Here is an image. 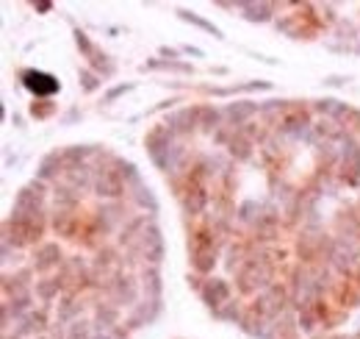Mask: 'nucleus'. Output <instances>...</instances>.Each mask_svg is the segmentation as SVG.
I'll list each match as a JSON object with an SVG mask.
<instances>
[{"label":"nucleus","instance_id":"obj_1","mask_svg":"<svg viewBox=\"0 0 360 339\" xmlns=\"http://www.w3.org/2000/svg\"><path fill=\"white\" fill-rule=\"evenodd\" d=\"M19 81H22V86L39 100H50L56 92H61V84H58L56 75L42 72V70H22L19 72Z\"/></svg>","mask_w":360,"mask_h":339},{"label":"nucleus","instance_id":"obj_2","mask_svg":"<svg viewBox=\"0 0 360 339\" xmlns=\"http://www.w3.org/2000/svg\"><path fill=\"white\" fill-rule=\"evenodd\" d=\"M144 145H147V153L153 156V162L161 170H169V153H172V148H175L172 145V131H169L167 125H158V128H153L147 134Z\"/></svg>","mask_w":360,"mask_h":339},{"label":"nucleus","instance_id":"obj_3","mask_svg":"<svg viewBox=\"0 0 360 339\" xmlns=\"http://www.w3.org/2000/svg\"><path fill=\"white\" fill-rule=\"evenodd\" d=\"M238 281H241V292H255V289L266 287L269 289V281H271V270L266 267L264 261H247L244 270L238 273Z\"/></svg>","mask_w":360,"mask_h":339},{"label":"nucleus","instance_id":"obj_4","mask_svg":"<svg viewBox=\"0 0 360 339\" xmlns=\"http://www.w3.org/2000/svg\"><path fill=\"white\" fill-rule=\"evenodd\" d=\"M94 192L100 197H119L125 192V183H122V175L119 170H108V167H100L94 178Z\"/></svg>","mask_w":360,"mask_h":339},{"label":"nucleus","instance_id":"obj_5","mask_svg":"<svg viewBox=\"0 0 360 339\" xmlns=\"http://www.w3.org/2000/svg\"><path fill=\"white\" fill-rule=\"evenodd\" d=\"M42 197H45V186H42V181H31L25 189H19L17 200H14V211L36 214L39 206H42Z\"/></svg>","mask_w":360,"mask_h":339},{"label":"nucleus","instance_id":"obj_6","mask_svg":"<svg viewBox=\"0 0 360 339\" xmlns=\"http://www.w3.org/2000/svg\"><path fill=\"white\" fill-rule=\"evenodd\" d=\"M194 270L197 273H211L213 264H216V250L213 245L208 242V234H197V242H194Z\"/></svg>","mask_w":360,"mask_h":339},{"label":"nucleus","instance_id":"obj_7","mask_svg":"<svg viewBox=\"0 0 360 339\" xmlns=\"http://www.w3.org/2000/svg\"><path fill=\"white\" fill-rule=\"evenodd\" d=\"M202 300H205L211 309H219V306H227L230 303V287H227V281L222 278H211L205 281V287L199 289Z\"/></svg>","mask_w":360,"mask_h":339},{"label":"nucleus","instance_id":"obj_8","mask_svg":"<svg viewBox=\"0 0 360 339\" xmlns=\"http://www.w3.org/2000/svg\"><path fill=\"white\" fill-rule=\"evenodd\" d=\"M283 289L280 287H269L266 292H261V298H258L255 303V314H261V317H277V314L283 312Z\"/></svg>","mask_w":360,"mask_h":339},{"label":"nucleus","instance_id":"obj_9","mask_svg":"<svg viewBox=\"0 0 360 339\" xmlns=\"http://www.w3.org/2000/svg\"><path fill=\"white\" fill-rule=\"evenodd\" d=\"M144 242V256H147L150 264H161L164 259V239H161V228L158 225H147L142 234Z\"/></svg>","mask_w":360,"mask_h":339},{"label":"nucleus","instance_id":"obj_10","mask_svg":"<svg viewBox=\"0 0 360 339\" xmlns=\"http://www.w3.org/2000/svg\"><path fill=\"white\" fill-rule=\"evenodd\" d=\"M167 125L172 134H188L194 131V125H199V109H180L172 117H167Z\"/></svg>","mask_w":360,"mask_h":339},{"label":"nucleus","instance_id":"obj_11","mask_svg":"<svg viewBox=\"0 0 360 339\" xmlns=\"http://www.w3.org/2000/svg\"><path fill=\"white\" fill-rule=\"evenodd\" d=\"M344 170L349 172L347 181L358 183V178H360V145L355 142L352 137H347V142H344Z\"/></svg>","mask_w":360,"mask_h":339},{"label":"nucleus","instance_id":"obj_12","mask_svg":"<svg viewBox=\"0 0 360 339\" xmlns=\"http://www.w3.org/2000/svg\"><path fill=\"white\" fill-rule=\"evenodd\" d=\"M58 261H61V248H58L56 242H47V245H42V248L36 250V256H33V267H36L39 273H47L50 267H56Z\"/></svg>","mask_w":360,"mask_h":339},{"label":"nucleus","instance_id":"obj_13","mask_svg":"<svg viewBox=\"0 0 360 339\" xmlns=\"http://www.w3.org/2000/svg\"><path fill=\"white\" fill-rule=\"evenodd\" d=\"M255 111H258V106L252 103V100H238V103H230L225 109V117L230 120L233 125H241L247 117H252Z\"/></svg>","mask_w":360,"mask_h":339},{"label":"nucleus","instance_id":"obj_14","mask_svg":"<svg viewBox=\"0 0 360 339\" xmlns=\"http://www.w3.org/2000/svg\"><path fill=\"white\" fill-rule=\"evenodd\" d=\"M238 8L244 11V20H250V22H269L271 20L269 3H238Z\"/></svg>","mask_w":360,"mask_h":339},{"label":"nucleus","instance_id":"obj_15","mask_svg":"<svg viewBox=\"0 0 360 339\" xmlns=\"http://www.w3.org/2000/svg\"><path fill=\"white\" fill-rule=\"evenodd\" d=\"M111 292H114V298H116V303H133L136 300V284H133V278H116L114 284H111Z\"/></svg>","mask_w":360,"mask_h":339},{"label":"nucleus","instance_id":"obj_16","mask_svg":"<svg viewBox=\"0 0 360 339\" xmlns=\"http://www.w3.org/2000/svg\"><path fill=\"white\" fill-rule=\"evenodd\" d=\"M205 203H208V195L202 186H194V189H188V195L183 197V209L188 211V214H199V211L205 209Z\"/></svg>","mask_w":360,"mask_h":339},{"label":"nucleus","instance_id":"obj_17","mask_svg":"<svg viewBox=\"0 0 360 339\" xmlns=\"http://www.w3.org/2000/svg\"><path fill=\"white\" fill-rule=\"evenodd\" d=\"M178 17H180V20H183V22H191V25L202 28V31H205V33H211V36H216V39H225V36H222V31H219V28L213 25V22L202 20L199 14H194V11H186V8H180V11H178Z\"/></svg>","mask_w":360,"mask_h":339},{"label":"nucleus","instance_id":"obj_18","mask_svg":"<svg viewBox=\"0 0 360 339\" xmlns=\"http://www.w3.org/2000/svg\"><path fill=\"white\" fill-rule=\"evenodd\" d=\"M161 289H164V284H161V275H158V270H147L144 273V292H147V298L150 300H161Z\"/></svg>","mask_w":360,"mask_h":339},{"label":"nucleus","instance_id":"obj_19","mask_svg":"<svg viewBox=\"0 0 360 339\" xmlns=\"http://www.w3.org/2000/svg\"><path fill=\"white\" fill-rule=\"evenodd\" d=\"M61 162L64 159L56 156V153H50V156L42 159V167H39V181H47V178H56L58 175V167H61Z\"/></svg>","mask_w":360,"mask_h":339},{"label":"nucleus","instance_id":"obj_20","mask_svg":"<svg viewBox=\"0 0 360 339\" xmlns=\"http://www.w3.org/2000/svg\"><path fill=\"white\" fill-rule=\"evenodd\" d=\"M305 128H308V120H305V114L285 117V123H283V131H285V134H291V137H296V139L305 134Z\"/></svg>","mask_w":360,"mask_h":339},{"label":"nucleus","instance_id":"obj_21","mask_svg":"<svg viewBox=\"0 0 360 339\" xmlns=\"http://www.w3.org/2000/svg\"><path fill=\"white\" fill-rule=\"evenodd\" d=\"M116 167H119V175H122L130 186H136V189L142 186V178H139V170H136V164H130V162H116Z\"/></svg>","mask_w":360,"mask_h":339},{"label":"nucleus","instance_id":"obj_22","mask_svg":"<svg viewBox=\"0 0 360 339\" xmlns=\"http://www.w3.org/2000/svg\"><path fill=\"white\" fill-rule=\"evenodd\" d=\"M89 153H91L89 145H72V148L67 150V153H64L61 159H64V162H70L72 167H78V162H84V159L89 156Z\"/></svg>","mask_w":360,"mask_h":339},{"label":"nucleus","instance_id":"obj_23","mask_svg":"<svg viewBox=\"0 0 360 339\" xmlns=\"http://www.w3.org/2000/svg\"><path fill=\"white\" fill-rule=\"evenodd\" d=\"M142 70H178V72H191V64H183V61H147Z\"/></svg>","mask_w":360,"mask_h":339},{"label":"nucleus","instance_id":"obj_24","mask_svg":"<svg viewBox=\"0 0 360 339\" xmlns=\"http://www.w3.org/2000/svg\"><path fill=\"white\" fill-rule=\"evenodd\" d=\"M136 203H139L142 209L158 211V200H155V195L147 189V186H139V189H136Z\"/></svg>","mask_w":360,"mask_h":339},{"label":"nucleus","instance_id":"obj_25","mask_svg":"<svg viewBox=\"0 0 360 339\" xmlns=\"http://www.w3.org/2000/svg\"><path fill=\"white\" fill-rule=\"evenodd\" d=\"M36 292H39V298L45 300H53L58 295V278H47V281H42V284H36Z\"/></svg>","mask_w":360,"mask_h":339},{"label":"nucleus","instance_id":"obj_26","mask_svg":"<svg viewBox=\"0 0 360 339\" xmlns=\"http://www.w3.org/2000/svg\"><path fill=\"white\" fill-rule=\"evenodd\" d=\"M75 45H78V50L84 53L86 59H94V53H97V47H94V45H91V39H89V36H86V33H84V31H81V28H78V31H75Z\"/></svg>","mask_w":360,"mask_h":339},{"label":"nucleus","instance_id":"obj_27","mask_svg":"<svg viewBox=\"0 0 360 339\" xmlns=\"http://www.w3.org/2000/svg\"><path fill=\"white\" fill-rule=\"evenodd\" d=\"M230 153L236 159H250L252 156V150H250V142H247L244 137H236V139H230Z\"/></svg>","mask_w":360,"mask_h":339},{"label":"nucleus","instance_id":"obj_28","mask_svg":"<svg viewBox=\"0 0 360 339\" xmlns=\"http://www.w3.org/2000/svg\"><path fill=\"white\" fill-rule=\"evenodd\" d=\"M78 81H81V86H84L86 92H94L97 86H100V78H97V72H91V70H78Z\"/></svg>","mask_w":360,"mask_h":339},{"label":"nucleus","instance_id":"obj_29","mask_svg":"<svg viewBox=\"0 0 360 339\" xmlns=\"http://www.w3.org/2000/svg\"><path fill=\"white\" fill-rule=\"evenodd\" d=\"M53 111H56L53 100H39V103L33 100V106H31V114H33L36 120H47V117L53 114Z\"/></svg>","mask_w":360,"mask_h":339},{"label":"nucleus","instance_id":"obj_30","mask_svg":"<svg viewBox=\"0 0 360 339\" xmlns=\"http://www.w3.org/2000/svg\"><path fill=\"white\" fill-rule=\"evenodd\" d=\"M216 123H219V111L208 109V106H199V125L202 128H216Z\"/></svg>","mask_w":360,"mask_h":339},{"label":"nucleus","instance_id":"obj_31","mask_svg":"<svg viewBox=\"0 0 360 339\" xmlns=\"http://www.w3.org/2000/svg\"><path fill=\"white\" fill-rule=\"evenodd\" d=\"M70 181L75 183V186H86V183H89V170H86L84 164L72 167V170H70Z\"/></svg>","mask_w":360,"mask_h":339},{"label":"nucleus","instance_id":"obj_32","mask_svg":"<svg viewBox=\"0 0 360 339\" xmlns=\"http://www.w3.org/2000/svg\"><path fill=\"white\" fill-rule=\"evenodd\" d=\"M130 89H133V84H119V86H111V89L103 95V103H105V106H108V103H114L116 98H122L125 92H130Z\"/></svg>","mask_w":360,"mask_h":339},{"label":"nucleus","instance_id":"obj_33","mask_svg":"<svg viewBox=\"0 0 360 339\" xmlns=\"http://www.w3.org/2000/svg\"><path fill=\"white\" fill-rule=\"evenodd\" d=\"M70 337L72 339H86L89 337V323H86V320H75L70 326Z\"/></svg>","mask_w":360,"mask_h":339},{"label":"nucleus","instance_id":"obj_34","mask_svg":"<svg viewBox=\"0 0 360 339\" xmlns=\"http://www.w3.org/2000/svg\"><path fill=\"white\" fill-rule=\"evenodd\" d=\"M56 231H61V234L70 236V234H72V214H67V211H58V217H56Z\"/></svg>","mask_w":360,"mask_h":339},{"label":"nucleus","instance_id":"obj_35","mask_svg":"<svg viewBox=\"0 0 360 339\" xmlns=\"http://www.w3.org/2000/svg\"><path fill=\"white\" fill-rule=\"evenodd\" d=\"M116 320V309H97V326L103 328V326H111V323H114Z\"/></svg>","mask_w":360,"mask_h":339},{"label":"nucleus","instance_id":"obj_36","mask_svg":"<svg viewBox=\"0 0 360 339\" xmlns=\"http://www.w3.org/2000/svg\"><path fill=\"white\" fill-rule=\"evenodd\" d=\"M216 317H219V320H230V323H236V320H238V306H236V303H227L222 312H216Z\"/></svg>","mask_w":360,"mask_h":339},{"label":"nucleus","instance_id":"obj_37","mask_svg":"<svg viewBox=\"0 0 360 339\" xmlns=\"http://www.w3.org/2000/svg\"><path fill=\"white\" fill-rule=\"evenodd\" d=\"M347 81H349V75H327L322 84H324V86H344Z\"/></svg>","mask_w":360,"mask_h":339},{"label":"nucleus","instance_id":"obj_38","mask_svg":"<svg viewBox=\"0 0 360 339\" xmlns=\"http://www.w3.org/2000/svg\"><path fill=\"white\" fill-rule=\"evenodd\" d=\"M283 103H285V100H266V103L261 106V111H266V114H269V111H277V109H283Z\"/></svg>","mask_w":360,"mask_h":339},{"label":"nucleus","instance_id":"obj_39","mask_svg":"<svg viewBox=\"0 0 360 339\" xmlns=\"http://www.w3.org/2000/svg\"><path fill=\"white\" fill-rule=\"evenodd\" d=\"M252 209H255V203H252V200L244 203V206H241V214H238V217H241V220H250V217H252L250 211H252Z\"/></svg>","mask_w":360,"mask_h":339},{"label":"nucleus","instance_id":"obj_40","mask_svg":"<svg viewBox=\"0 0 360 339\" xmlns=\"http://www.w3.org/2000/svg\"><path fill=\"white\" fill-rule=\"evenodd\" d=\"M33 8H36V11H50L53 3H47V0H36V3H33Z\"/></svg>","mask_w":360,"mask_h":339},{"label":"nucleus","instance_id":"obj_41","mask_svg":"<svg viewBox=\"0 0 360 339\" xmlns=\"http://www.w3.org/2000/svg\"><path fill=\"white\" fill-rule=\"evenodd\" d=\"M183 53H188V56H202V50H199V47H191V45L183 47Z\"/></svg>","mask_w":360,"mask_h":339},{"label":"nucleus","instance_id":"obj_42","mask_svg":"<svg viewBox=\"0 0 360 339\" xmlns=\"http://www.w3.org/2000/svg\"><path fill=\"white\" fill-rule=\"evenodd\" d=\"M72 120H78V109H72L70 114H67V117H64V123H72Z\"/></svg>","mask_w":360,"mask_h":339},{"label":"nucleus","instance_id":"obj_43","mask_svg":"<svg viewBox=\"0 0 360 339\" xmlns=\"http://www.w3.org/2000/svg\"><path fill=\"white\" fill-rule=\"evenodd\" d=\"M11 123L17 125V128H22V117H19V114H14V117H11Z\"/></svg>","mask_w":360,"mask_h":339}]
</instances>
